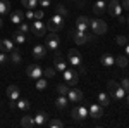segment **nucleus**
I'll return each mask as SVG.
<instances>
[{"label":"nucleus","instance_id":"f257e3e1","mask_svg":"<svg viewBox=\"0 0 129 128\" xmlns=\"http://www.w3.org/2000/svg\"><path fill=\"white\" fill-rule=\"evenodd\" d=\"M64 26H66V17H62L59 14H53V17L48 21V24H47V28L50 31H55V33H59V31L64 30Z\"/></svg>","mask_w":129,"mask_h":128},{"label":"nucleus","instance_id":"f03ea898","mask_svg":"<svg viewBox=\"0 0 129 128\" xmlns=\"http://www.w3.org/2000/svg\"><path fill=\"white\" fill-rule=\"evenodd\" d=\"M60 45V38H59V33L55 31H50L48 35L45 36V47L47 49H52V50H57Z\"/></svg>","mask_w":129,"mask_h":128},{"label":"nucleus","instance_id":"7ed1b4c3","mask_svg":"<svg viewBox=\"0 0 129 128\" xmlns=\"http://www.w3.org/2000/svg\"><path fill=\"white\" fill-rule=\"evenodd\" d=\"M89 28H91V31L95 35L107 33V24H105V21H102V19H89Z\"/></svg>","mask_w":129,"mask_h":128},{"label":"nucleus","instance_id":"20e7f679","mask_svg":"<svg viewBox=\"0 0 129 128\" xmlns=\"http://www.w3.org/2000/svg\"><path fill=\"white\" fill-rule=\"evenodd\" d=\"M64 81H66L69 87L78 85V81H79V73L74 71V69H66V71H64Z\"/></svg>","mask_w":129,"mask_h":128},{"label":"nucleus","instance_id":"39448f33","mask_svg":"<svg viewBox=\"0 0 129 128\" xmlns=\"http://www.w3.org/2000/svg\"><path fill=\"white\" fill-rule=\"evenodd\" d=\"M107 10L112 17H119L120 12H122V5H120L119 0H109L107 2Z\"/></svg>","mask_w":129,"mask_h":128},{"label":"nucleus","instance_id":"423d86ee","mask_svg":"<svg viewBox=\"0 0 129 128\" xmlns=\"http://www.w3.org/2000/svg\"><path fill=\"white\" fill-rule=\"evenodd\" d=\"M69 38L76 43V45H84V43H88V36H86V33H83V31H69Z\"/></svg>","mask_w":129,"mask_h":128},{"label":"nucleus","instance_id":"0eeeda50","mask_svg":"<svg viewBox=\"0 0 129 128\" xmlns=\"http://www.w3.org/2000/svg\"><path fill=\"white\" fill-rule=\"evenodd\" d=\"M26 75H28V78L29 80H38L43 76V71H41V68L38 66V64H29L28 68H26Z\"/></svg>","mask_w":129,"mask_h":128},{"label":"nucleus","instance_id":"6e6552de","mask_svg":"<svg viewBox=\"0 0 129 128\" xmlns=\"http://www.w3.org/2000/svg\"><path fill=\"white\" fill-rule=\"evenodd\" d=\"M31 31H33V35H35V36L41 38V36H45V33H47V26L41 23V19H35L33 26H31Z\"/></svg>","mask_w":129,"mask_h":128},{"label":"nucleus","instance_id":"1a4fd4ad","mask_svg":"<svg viewBox=\"0 0 129 128\" xmlns=\"http://www.w3.org/2000/svg\"><path fill=\"white\" fill-rule=\"evenodd\" d=\"M71 116H72V119H76V121L84 119L88 116V107L86 106H76V107L71 111Z\"/></svg>","mask_w":129,"mask_h":128},{"label":"nucleus","instance_id":"9d476101","mask_svg":"<svg viewBox=\"0 0 129 128\" xmlns=\"http://www.w3.org/2000/svg\"><path fill=\"white\" fill-rule=\"evenodd\" d=\"M88 116H91V118L98 119L103 116V107L100 106V104H89L88 106Z\"/></svg>","mask_w":129,"mask_h":128},{"label":"nucleus","instance_id":"9b49d317","mask_svg":"<svg viewBox=\"0 0 129 128\" xmlns=\"http://www.w3.org/2000/svg\"><path fill=\"white\" fill-rule=\"evenodd\" d=\"M88 28H89V17L88 16H79V17L76 19V30L86 33Z\"/></svg>","mask_w":129,"mask_h":128},{"label":"nucleus","instance_id":"f8f14e48","mask_svg":"<svg viewBox=\"0 0 129 128\" xmlns=\"http://www.w3.org/2000/svg\"><path fill=\"white\" fill-rule=\"evenodd\" d=\"M53 61H55V69H57L59 73H64V71L67 69V64H66V61H64V57H62L60 52H55Z\"/></svg>","mask_w":129,"mask_h":128},{"label":"nucleus","instance_id":"ddd939ff","mask_svg":"<svg viewBox=\"0 0 129 128\" xmlns=\"http://www.w3.org/2000/svg\"><path fill=\"white\" fill-rule=\"evenodd\" d=\"M45 56H47V47L45 45H35L33 47V59L35 61L45 59Z\"/></svg>","mask_w":129,"mask_h":128},{"label":"nucleus","instance_id":"4468645a","mask_svg":"<svg viewBox=\"0 0 129 128\" xmlns=\"http://www.w3.org/2000/svg\"><path fill=\"white\" fill-rule=\"evenodd\" d=\"M67 59H69V62L72 64V66H76V68H79V66H81V56H79V52H78L76 49H71L69 50Z\"/></svg>","mask_w":129,"mask_h":128},{"label":"nucleus","instance_id":"2eb2a0df","mask_svg":"<svg viewBox=\"0 0 129 128\" xmlns=\"http://www.w3.org/2000/svg\"><path fill=\"white\" fill-rule=\"evenodd\" d=\"M107 2H109V0H96L95 5H93V12H95L96 16H102V14L107 10Z\"/></svg>","mask_w":129,"mask_h":128},{"label":"nucleus","instance_id":"dca6fc26","mask_svg":"<svg viewBox=\"0 0 129 128\" xmlns=\"http://www.w3.org/2000/svg\"><path fill=\"white\" fill-rule=\"evenodd\" d=\"M67 99L71 102H81L83 100V92L79 88H71L69 94H67Z\"/></svg>","mask_w":129,"mask_h":128},{"label":"nucleus","instance_id":"f3484780","mask_svg":"<svg viewBox=\"0 0 129 128\" xmlns=\"http://www.w3.org/2000/svg\"><path fill=\"white\" fill-rule=\"evenodd\" d=\"M5 94H7V99H9V100H17L19 95H21V90H19V87H16V85H10Z\"/></svg>","mask_w":129,"mask_h":128},{"label":"nucleus","instance_id":"a211bd4d","mask_svg":"<svg viewBox=\"0 0 129 128\" xmlns=\"http://www.w3.org/2000/svg\"><path fill=\"white\" fill-rule=\"evenodd\" d=\"M24 19V12L22 10H14V12H10V23L12 24H21Z\"/></svg>","mask_w":129,"mask_h":128},{"label":"nucleus","instance_id":"6ab92c4d","mask_svg":"<svg viewBox=\"0 0 129 128\" xmlns=\"http://www.w3.org/2000/svg\"><path fill=\"white\" fill-rule=\"evenodd\" d=\"M0 50H2V52H10V50H14V42L10 38L0 40Z\"/></svg>","mask_w":129,"mask_h":128},{"label":"nucleus","instance_id":"aec40b11","mask_svg":"<svg viewBox=\"0 0 129 128\" xmlns=\"http://www.w3.org/2000/svg\"><path fill=\"white\" fill-rule=\"evenodd\" d=\"M124 95H126V90H124V88L119 85L117 88L110 94V99H112V100H122V99H124Z\"/></svg>","mask_w":129,"mask_h":128},{"label":"nucleus","instance_id":"412c9836","mask_svg":"<svg viewBox=\"0 0 129 128\" xmlns=\"http://www.w3.org/2000/svg\"><path fill=\"white\" fill-rule=\"evenodd\" d=\"M96 99H98V104L102 106V107L110 106V100H112V99H110V95H109V94H105V92H100Z\"/></svg>","mask_w":129,"mask_h":128},{"label":"nucleus","instance_id":"4be33fe9","mask_svg":"<svg viewBox=\"0 0 129 128\" xmlns=\"http://www.w3.org/2000/svg\"><path fill=\"white\" fill-rule=\"evenodd\" d=\"M47 121H48V114H47V113H38V114L35 116V125H36V126H43Z\"/></svg>","mask_w":129,"mask_h":128},{"label":"nucleus","instance_id":"5701e85b","mask_svg":"<svg viewBox=\"0 0 129 128\" xmlns=\"http://www.w3.org/2000/svg\"><path fill=\"white\" fill-rule=\"evenodd\" d=\"M100 62H102V66L110 68V66H114V64H115V59H114L110 54H103V56H102V59H100Z\"/></svg>","mask_w":129,"mask_h":128},{"label":"nucleus","instance_id":"b1692460","mask_svg":"<svg viewBox=\"0 0 129 128\" xmlns=\"http://www.w3.org/2000/svg\"><path fill=\"white\" fill-rule=\"evenodd\" d=\"M67 102H69L67 95H59V97L55 99V107L57 109H66L67 107Z\"/></svg>","mask_w":129,"mask_h":128},{"label":"nucleus","instance_id":"393cba45","mask_svg":"<svg viewBox=\"0 0 129 128\" xmlns=\"http://www.w3.org/2000/svg\"><path fill=\"white\" fill-rule=\"evenodd\" d=\"M10 9H12V4H10L9 0H0V16L9 14Z\"/></svg>","mask_w":129,"mask_h":128},{"label":"nucleus","instance_id":"a878e982","mask_svg":"<svg viewBox=\"0 0 129 128\" xmlns=\"http://www.w3.org/2000/svg\"><path fill=\"white\" fill-rule=\"evenodd\" d=\"M21 126L35 128L36 126V125H35V118H33V116H22V119H21Z\"/></svg>","mask_w":129,"mask_h":128},{"label":"nucleus","instance_id":"bb28decb","mask_svg":"<svg viewBox=\"0 0 129 128\" xmlns=\"http://www.w3.org/2000/svg\"><path fill=\"white\" fill-rule=\"evenodd\" d=\"M12 42L17 43V45H22V43L26 42V35L21 33V31H14V35H12Z\"/></svg>","mask_w":129,"mask_h":128},{"label":"nucleus","instance_id":"cd10ccee","mask_svg":"<svg viewBox=\"0 0 129 128\" xmlns=\"http://www.w3.org/2000/svg\"><path fill=\"white\" fill-rule=\"evenodd\" d=\"M16 107L21 109V111H28L31 107V104H29V100H26V99H17L16 100Z\"/></svg>","mask_w":129,"mask_h":128},{"label":"nucleus","instance_id":"c85d7f7f","mask_svg":"<svg viewBox=\"0 0 129 128\" xmlns=\"http://www.w3.org/2000/svg\"><path fill=\"white\" fill-rule=\"evenodd\" d=\"M9 61L12 62V64H16V66H17V64L21 62V52H19L17 49L10 50V57H9Z\"/></svg>","mask_w":129,"mask_h":128},{"label":"nucleus","instance_id":"c756f323","mask_svg":"<svg viewBox=\"0 0 129 128\" xmlns=\"http://www.w3.org/2000/svg\"><path fill=\"white\" fill-rule=\"evenodd\" d=\"M55 14H59L62 17H67V16H69V10L66 9L62 4H57V5H55Z\"/></svg>","mask_w":129,"mask_h":128},{"label":"nucleus","instance_id":"7c9ffc66","mask_svg":"<svg viewBox=\"0 0 129 128\" xmlns=\"http://www.w3.org/2000/svg\"><path fill=\"white\" fill-rule=\"evenodd\" d=\"M21 4L24 5V7H28V9H36L38 7V0H21Z\"/></svg>","mask_w":129,"mask_h":128},{"label":"nucleus","instance_id":"2f4dec72","mask_svg":"<svg viewBox=\"0 0 129 128\" xmlns=\"http://www.w3.org/2000/svg\"><path fill=\"white\" fill-rule=\"evenodd\" d=\"M115 64H117L119 68H126V66H127V57H126V56H119V57L115 59Z\"/></svg>","mask_w":129,"mask_h":128},{"label":"nucleus","instance_id":"473e14b6","mask_svg":"<svg viewBox=\"0 0 129 128\" xmlns=\"http://www.w3.org/2000/svg\"><path fill=\"white\" fill-rule=\"evenodd\" d=\"M55 88H57V94L59 95H67L69 94V87L67 85H57Z\"/></svg>","mask_w":129,"mask_h":128},{"label":"nucleus","instance_id":"72a5a7b5","mask_svg":"<svg viewBox=\"0 0 129 128\" xmlns=\"http://www.w3.org/2000/svg\"><path fill=\"white\" fill-rule=\"evenodd\" d=\"M115 42H117V45H120V47H126V45L129 43L127 36H124V35H119V36L115 38Z\"/></svg>","mask_w":129,"mask_h":128},{"label":"nucleus","instance_id":"f704fd0d","mask_svg":"<svg viewBox=\"0 0 129 128\" xmlns=\"http://www.w3.org/2000/svg\"><path fill=\"white\" fill-rule=\"evenodd\" d=\"M47 85H48V83H47V80H45V78H38V80H36V88H38V90H45V88H47Z\"/></svg>","mask_w":129,"mask_h":128},{"label":"nucleus","instance_id":"c9c22d12","mask_svg":"<svg viewBox=\"0 0 129 128\" xmlns=\"http://www.w3.org/2000/svg\"><path fill=\"white\" fill-rule=\"evenodd\" d=\"M48 126L50 128H62V126H64V123H62L60 119H50V121H48Z\"/></svg>","mask_w":129,"mask_h":128},{"label":"nucleus","instance_id":"e433bc0d","mask_svg":"<svg viewBox=\"0 0 129 128\" xmlns=\"http://www.w3.org/2000/svg\"><path fill=\"white\" fill-rule=\"evenodd\" d=\"M55 73H57V69H53V68H47L45 71H43V75H45L47 78H53V76H55Z\"/></svg>","mask_w":129,"mask_h":128},{"label":"nucleus","instance_id":"4c0bfd02","mask_svg":"<svg viewBox=\"0 0 129 128\" xmlns=\"http://www.w3.org/2000/svg\"><path fill=\"white\" fill-rule=\"evenodd\" d=\"M29 30H31V28H29V24L22 21V23H21V24H19V30H17V31H21V33H24V35H26V33H28V31H29Z\"/></svg>","mask_w":129,"mask_h":128},{"label":"nucleus","instance_id":"58836bf2","mask_svg":"<svg viewBox=\"0 0 129 128\" xmlns=\"http://www.w3.org/2000/svg\"><path fill=\"white\" fill-rule=\"evenodd\" d=\"M107 87H109V92L110 94H112V92H114V90L117 88V87H119V83H117V81H114V80H110L109 83H107ZM109 94V95H110Z\"/></svg>","mask_w":129,"mask_h":128},{"label":"nucleus","instance_id":"ea45409f","mask_svg":"<svg viewBox=\"0 0 129 128\" xmlns=\"http://www.w3.org/2000/svg\"><path fill=\"white\" fill-rule=\"evenodd\" d=\"M120 87L126 90V94H129V78H124L122 81H120Z\"/></svg>","mask_w":129,"mask_h":128},{"label":"nucleus","instance_id":"a19ab883","mask_svg":"<svg viewBox=\"0 0 129 128\" xmlns=\"http://www.w3.org/2000/svg\"><path fill=\"white\" fill-rule=\"evenodd\" d=\"M38 5H41V7H50L52 5V0H38Z\"/></svg>","mask_w":129,"mask_h":128},{"label":"nucleus","instance_id":"79ce46f5","mask_svg":"<svg viewBox=\"0 0 129 128\" xmlns=\"http://www.w3.org/2000/svg\"><path fill=\"white\" fill-rule=\"evenodd\" d=\"M7 54H5V52H2V50H0V64H4V62H7Z\"/></svg>","mask_w":129,"mask_h":128},{"label":"nucleus","instance_id":"37998d69","mask_svg":"<svg viewBox=\"0 0 129 128\" xmlns=\"http://www.w3.org/2000/svg\"><path fill=\"white\" fill-rule=\"evenodd\" d=\"M24 17H26V19H35V12L31 9H28V12L24 14Z\"/></svg>","mask_w":129,"mask_h":128},{"label":"nucleus","instance_id":"c03bdc74","mask_svg":"<svg viewBox=\"0 0 129 128\" xmlns=\"http://www.w3.org/2000/svg\"><path fill=\"white\" fill-rule=\"evenodd\" d=\"M43 10H35V19H43Z\"/></svg>","mask_w":129,"mask_h":128},{"label":"nucleus","instance_id":"a18cd8bd","mask_svg":"<svg viewBox=\"0 0 129 128\" xmlns=\"http://www.w3.org/2000/svg\"><path fill=\"white\" fill-rule=\"evenodd\" d=\"M120 5H122V9H124V10H129V0H122Z\"/></svg>","mask_w":129,"mask_h":128},{"label":"nucleus","instance_id":"49530a36","mask_svg":"<svg viewBox=\"0 0 129 128\" xmlns=\"http://www.w3.org/2000/svg\"><path fill=\"white\" fill-rule=\"evenodd\" d=\"M86 36H88V42H95V38H96V35H95V33H86Z\"/></svg>","mask_w":129,"mask_h":128},{"label":"nucleus","instance_id":"de8ad7c7","mask_svg":"<svg viewBox=\"0 0 129 128\" xmlns=\"http://www.w3.org/2000/svg\"><path fill=\"white\" fill-rule=\"evenodd\" d=\"M78 71H79L81 75H84V73H86V68H84V66H83V64H81L79 68H78Z\"/></svg>","mask_w":129,"mask_h":128},{"label":"nucleus","instance_id":"09e8293b","mask_svg":"<svg viewBox=\"0 0 129 128\" xmlns=\"http://www.w3.org/2000/svg\"><path fill=\"white\" fill-rule=\"evenodd\" d=\"M9 106H10V109H14V107H16V100H10Z\"/></svg>","mask_w":129,"mask_h":128},{"label":"nucleus","instance_id":"8fccbe9b","mask_svg":"<svg viewBox=\"0 0 129 128\" xmlns=\"http://www.w3.org/2000/svg\"><path fill=\"white\" fill-rule=\"evenodd\" d=\"M126 57H127V59H129V43H127V45H126Z\"/></svg>","mask_w":129,"mask_h":128},{"label":"nucleus","instance_id":"3c124183","mask_svg":"<svg viewBox=\"0 0 129 128\" xmlns=\"http://www.w3.org/2000/svg\"><path fill=\"white\" fill-rule=\"evenodd\" d=\"M124 21H126V19H124V16H119V23H120V24H124Z\"/></svg>","mask_w":129,"mask_h":128},{"label":"nucleus","instance_id":"603ef678","mask_svg":"<svg viewBox=\"0 0 129 128\" xmlns=\"http://www.w3.org/2000/svg\"><path fill=\"white\" fill-rule=\"evenodd\" d=\"M4 26V21H2V16H0V28Z\"/></svg>","mask_w":129,"mask_h":128},{"label":"nucleus","instance_id":"864d4df0","mask_svg":"<svg viewBox=\"0 0 129 128\" xmlns=\"http://www.w3.org/2000/svg\"><path fill=\"white\" fill-rule=\"evenodd\" d=\"M126 102H127V104H129V94H127V95H126Z\"/></svg>","mask_w":129,"mask_h":128},{"label":"nucleus","instance_id":"5fc2aeb1","mask_svg":"<svg viewBox=\"0 0 129 128\" xmlns=\"http://www.w3.org/2000/svg\"><path fill=\"white\" fill-rule=\"evenodd\" d=\"M126 23H127V24H129V17H127V21H126Z\"/></svg>","mask_w":129,"mask_h":128},{"label":"nucleus","instance_id":"6e6d98bb","mask_svg":"<svg viewBox=\"0 0 129 128\" xmlns=\"http://www.w3.org/2000/svg\"><path fill=\"white\" fill-rule=\"evenodd\" d=\"M127 40H129V35H127Z\"/></svg>","mask_w":129,"mask_h":128}]
</instances>
